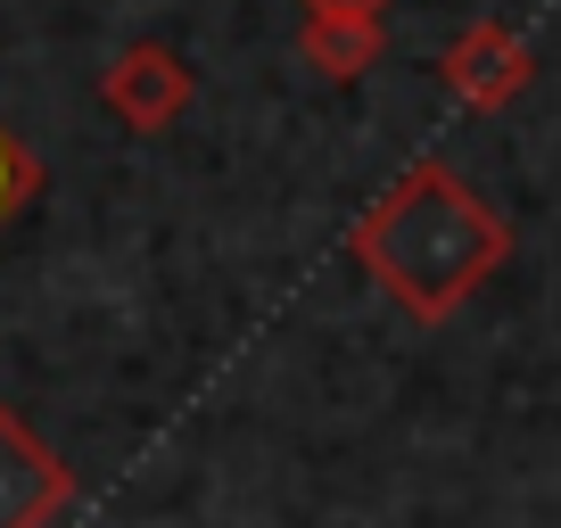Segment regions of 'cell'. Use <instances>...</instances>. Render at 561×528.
Segmentation results:
<instances>
[{
    "label": "cell",
    "instance_id": "cell-1",
    "mask_svg": "<svg viewBox=\"0 0 561 528\" xmlns=\"http://www.w3.org/2000/svg\"><path fill=\"white\" fill-rule=\"evenodd\" d=\"M512 248L520 240H512L504 207H488L446 158H413L347 231V256L413 322H455L512 264Z\"/></svg>",
    "mask_w": 561,
    "mask_h": 528
},
{
    "label": "cell",
    "instance_id": "cell-2",
    "mask_svg": "<svg viewBox=\"0 0 561 528\" xmlns=\"http://www.w3.org/2000/svg\"><path fill=\"white\" fill-rule=\"evenodd\" d=\"M198 100V74L182 50H165V42H124L116 58L100 67V107L124 124V133H174L182 116H191Z\"/></svg>",
    "mask_w": 561,
    "mask_h": 528
},
{
    "label": "cell",
    "instance_id": "cell-3",
    "mask_svg": "<svg viewBox=\"0 0 561 528\" xmlns=\"http://www.w3.org/2000/svg\"><path fill=\"white\" fill-rule=\"evenodd\" d=\"M438 74H446V91H455L471 116H504V107L537 83V50H528L504 18H471L438 50Z\"/></svg>",
    "mask_w": 561,
    "mask_h": 528
},
{
    "label": "cell",
    "instance_id": "cell-4",
    "mask_svg": "<svg viewBox=\"0 0 561 528\" xmlns=\"http://www.w3.org/2000/svg\"><path fill=\"white\" fill-rule=\"evenodd\" d=\"M75 504V471L18 405H0V528H50Z\"/></svg>",
    "mask_w": 561,
    "mask_h": 528
},
{
    "label": "cell",
    "instance_id": "cell-5",
    "mask_svg": "<svg viewBox=\"0 0 561 528\" xmlns=\"http://www.w3.org/2000/svg\"><path fill=\"white\" fill-rule=\"evenodd\" d=\"M298 58L322 83H364L388 58V25L380 18H331V9H298Z\"/></svg>",
    "mask_w": 561,
    "mask_h": 528
},
{
    "label": "cell",
    "instance_id": "cell-6",
    "mask_svg": "<svg viewBox=\"0 0 561 528\" xmlns=\"http://www.w3.org/2000/svg\"><path fill=\"white\" fill-rule=\"evenodd\" d=\"M34 198H42V158L18 141V133H9V124H0V231L18 223Z\"/></svg>",
    "mask_w": 561,
    "mask_h": 528
},
{
    "label": "cell",
    "instance_id": "cell-7",
    "mask_svg": "<svg viewBox=\"0 0 561 528\" xmlns=\"http://www.w3.org/2000/svg\"><path fill=\"white\" fill-rule=\"evenodd\" d=\"M298 9H331V18H380V25H388V0H298Z\"/></svg>",
    "mask_w": 561,
    "mask_h": 528
}]
</instances>
